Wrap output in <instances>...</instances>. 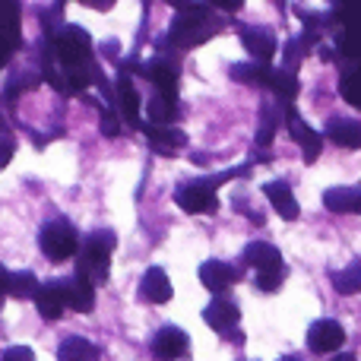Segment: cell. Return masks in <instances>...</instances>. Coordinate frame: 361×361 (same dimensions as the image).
Listing matches in <instances>:
<instances>
[{
    "instance_id": "1",
    "label": "cell",
    "mask_w": 361,
    "mask_h": 361,
    "mask_svg": "<svg viewBox=\"0 0 361 361\" xmlns=\"http://www.w3.org/2000/svg\"><path fill=\"white\" fill-rule=\"evenodd\" d=\"M114 231L99 228L82 241L80 260H76V276L89 279L92 286H102L108 282V269H111V254H114Z\"/></svg>"
},
{
    "instance_id": "2",
    "label": "cell",
    "mask_w": 361,
    "mask_h": 361,
    "mask_svg": "<svg viewBox=\"0 0 361 361\" xmlns=\"http://www.w3.org/2000/svg\"><path fill=\"white\" fill-rule=\"evenodd\" d=\"M219 29V19L209 16L206 6H178L175 25H171V42L178 48H197L206 38H212Z\"/></svg>"
},
{
    "instance_id": "3",
    "label": "cell",
    "mask_w": 361,
    "mask_h": 361,
    "mask_svg": "<svg viewBox=\"0 0 361 361\" xmlns=\"http://www.w3.org/2000/svg\"><path fill=\"white\" fill-rule=\"evenodd\" d=\"M238 175H247V169H235V171H225V175H212V178H197V180H187V184L178 187L175 200L184 212L197 216V212H212L216 209V187L225 184V180L238 178Z\"/></svg>"
},
{
    "instance_id": "4",
    "label": "cell",
    "mask_w": 361,
    "mask_h": 361,
    "mask_svg": "<svg viewBox=\"0 0 361 361\" xmlns=\"http://www.w3.org/2000/svg\"><path fill=\"white\" fill-rule=\"evenodd\" d=\"M38 247H42V254L48 257V260L63 263V260H70V257H80L82 244H80V235H76L73 225L63 222V219H54V222L42 225V231H38Z\"/></svg>"
},
{
    "instance_id": "5",
    "label": "cell",
    "mask_w": 361,
    "mask_h": 361,
    "mask_svg": "<svg viewBox=\"0 0 361 361\" xmlns=\"http://www.w3.org/2000/svg\"><path fill=\"white\" fill-rule=\"evenodd\" d=\"M51 44H54V54L63 63V70H80L92 57V38L80 25H63Z\"/></svg>"
},
{
    "instance_id": "6",
    "label": "cell",
    "mask_w": 361,
    "mask_h": 361,
    "mask_svg": "<svg viewBox=\"0 0 361 361\" xmlns=\"http://www.w3.org/2000/svg\"><path fill=\"white\" fill-rule=\"evenodd\" d=\"M203 320L212 326L216 333H222L231 343H241V333H238V320H241V311L231 298H212L203 311Z\"/></svg>"
},
{
    "instance_id": "7",
    "label": "cell",
    "mask_w": 361,
    "mask_h": 361,
    "mask_svg": "<svg viewBox=\"0 0 361 361\" xmlns=\"http://www.w3.org/2000/svg\"><path fill=\"white\" fill-rule=\"evenodd\" d=\"M140 73L159 89V95L175 99V92H178V63L175 61H169V57H156V61L143 63Z\"/></svg>"
},
{
    "instance_id": "8",
    "label": "cell",
    "mask_w": 361,
    "mask_h": 361,
    "mask_svg": "<svg viewBox=\"0 0 361 361\" xmlns=\"http://www.w3.org/2000/svg\"><path fill=\"white\" fill-rule=\"evenodd\" d=\"M286 124H288V133L298 140L301 152H305V162H314V159L320 156V149H324V133L311 130V127L305 124V118H301L295 108H288L286 111Z\"/></svg>"
},
{
    "instance_id": "9",
    "label": "cell",
    "mask_w": 361,
    "mask_h": 361,
    "mask_svg": "<svg viewBox=\"0 0 361 361\" xmlns=\"http://www.w3.org/2000/svg\"><path fill=\"white\" fill-rule=\"evenodd\" d=\"M343 343H345V330L336 320H317V324H311V330H307V345H311L314 352H320V355L343 349Z\"/></svg>"
},
{
    "instance_id": "10",
    "label": "cell",
    "mask_w": 361,
    "mask_h": 361,
    "mask_svg": "<svg viewBox=\"0 0 361 361\" xmlns=\"http://www.w3.org/2000/svg\"><path fill=\"white\" fill-rule=\"evenodd\" d=\"M187 333L178 330V326H162V330L156 333V339H152V355L159 361H178L187 355Z\"/></svg>"
},
{
    "instance_id": "11",
    "label": "cell",
    "mask_w": 361,
    "mask_h": 361,
    "mask_svg": "<svg viewBox=\"0 0 361 361\" xmlns=\"http://www.w3.org/2000/svg\"><path fill=\"white\" fill-rule=\"evenodd\" d=\"M241 42H244V48L257 57V63L269 61V57L279 51L273 29H267V25H241Z\"/></svg>"
},
{
    "instance_id": "12",
    "label": "cell",
    "mask_w": 361,
    "mask_h": 361,
    "mask_svg": "<svg viewBox=\"0 0 361 361\" xmlns=\"http://www.w3.org/2000/svg\"><path fill=\"white\" fill-rule=\"evenodd\" d=\"M241 279V273H238L231 263H222V260H206L203 267H200V282H203L209 292L222 295L225 288H231L235 282Z\"/></svg>"
},
{
    "instance_id": "13",
    "label": "cell",
    "mask_w": 361,
    "mask_h": 361,
    "mask_svg": "<svg viewBox=\"0 0 361 361\" xmlns=\"http://www.w3.org/2000/svg\"><path fill=\"white\" fill-rule=\"evenodd\" d=\"M140 298L149 301V305H165L171 301V279L165 276V269L149 267L146 276L140 279Z\"/></svg>"
},
{
    "instance_id": "14",
    "label": "cell",
    "mask_w": 361,
    "mask_h": 361,
    "mask_svg": "<svg viewBox=\"0 0 361 361\" xmlns=\"http://www.w3.org/2000/svg\"><path fill=\"white\" fill-rule=\"evenodd\" d=\"M63 298H67L70 311L89 314L95 305V286L89 279H82V276H73V279L63 282Z\"/></svg>"
},
{
    "instance_id": "15",
    "label": "cell",
    "mask_w": 361,
    "mask_h": 361,
    "mask_svg": "<svg viewBox=\"0 0 361 361\" xmlns=\"http://www.w3.org/2000/svg\"><path fill=\"white\" fill-rule=\"evenodd\" d=\"M143 133L149 137V143L156 146V152L162 156H175L180 146H187V133L178 130V127H156V124H146Z\"/></svg>"
},
{
    "instance_id": "16",
    "label": "cell",
    "mask_w": 361,
    "mask_h": 361,
    "mask_svg": "<svg viewBox=\"0 0 361 361\" xmlns=\"http://www.w3.org/2000/svg\"><path fill=\"white\" fill-rule=\"evenodd\" d=\"M263 193H267V200L273 203V209L279 212L282 219H298V200L292 197V187L286 184V180H269V184H263Z\"/></svg>"
},
{
    "instance_id": "17",
    "label": "cell",
    "mask_w": 361,
    "mask_h": 361,
    "mask_svg": "<svg viewBox=\"0 0 361 361\" xmlns=\"http://www.w3.org/2000/svg\"><path fill=\"white\" fill-rule=\"evenodd\" d=\"M326 140H333L336 146L345 149H358L361 146V121H349V118H333L324 130Z\"/></svg>"
},
{
    "instance_id": "18",
    "label": "cell",
    "mask_w": 361,
    "mask_h": 361,
    "mask_svg": "<svg viewBox=\"0 0 361 361\" xmlns=\"http://www.w3.org/2000/svg\"><path fill=\"white\" fill-rule=\"evenodd\" d=\"M35 307H38V314H42L44 320L61 317L63 307H67V298H63V282H48V286H42V292H38V298H35Z\"/></svg>"
},
{
    "instance_id": "19",
    "label": "cell",
    "mask_w": 361,
    "mask_h": 361,
    "mask_svg": "<svg viewBox=\"0 0 361 361\" xmlns=\"http://www.w3.org/2000/svg\"><path fill=\"white\" fill-rule=\"evenodd\" d=\"M244 263L260 273V269L282 267V254H279V247H273L269 241H250L247 247H244Z\"/></svg>"
},
{
    "instance_id": "20",
    "label": "cell",
    "mask_w": 361,
    "mask_h": 361,
    "mask_svg": "<svg viewBox=\"0 0 361 361\" xmlns=\"http://www.w3.org/2000/svg\"><path fill=\"white\" fill-rule=\"evenodd\" d=\"M263 86L273 89V95H279L282 102H292L295 95H298V76L292 73V70L286 67H267V80H263Z\"/></svg>"
},
{
    "instance_id": "21",
    "label": "cell",
    "mask_w": 361,
    "mask_h": 361,
    "mask_svg": "<svg viewBox=\"0 0 361 361\" xmlns=\"http://www.w3.org/2000/svg\"><path fill=\"white\" fill-rule=\"evenodd\" d=\"M324 206L330 212H361V187H330Z\"/></svg>"
},
{
    "instance_id": "22",
    "label": "cell",
    "mask_w": 361,
    "mask_h": 361,
    "mask_svg": "<svg viewBox=\"0 0 361 361\" xmlns=\"http://www.w3.org/2000/svg\"><path fill=\"white\" fill-rule=\"evenodd\" d=\"M19 44V6L0 4V51H13Z\"/></svg>"
},
{
    "instance_id": "23",
    "label": "cell",
    "mask_w": 361,
    "mask_h": 361,
    "mask_svg": "<svg viewBox=\"0 0 361 361\" xmlns=\"http://www.w3.org/2000/svg\"><path fill=\"white\" fill-rule=\"evenodd\" d=\"M114 99H118L121 114H124L130 124H140V95L127 73H118V95H114Z\"/></svg>"
},
{
    "instance_id": "24",
    "label": "cell",
    "mask_w": 361,
    "mask_h": 361,
    "mask_svg": "<svg viewBox=\"0 0 361 361\" xmlns=\"http://www.w3.org/2000/svg\"><path fill=\"white\" fill-rule=\"evenodd\" d=\"M57 361H99V349L82 336H67L57 349Z\"/></svg>"
},
{
    "instance_id": "25",
    "label": "cell",
    "mask_w": 361,
    "mask_h": 361,
    "mask_svg": "<svg viewBox=\"0 0 361 361\" xmlns=\"http://www.w3.org/2000/svg\"><path fill=\"white\" fill-rule=\"evenodd\" d=\"M146 114H149V121L156 127H171L178 118V105L175 99H165V95H149V102H146Z\"/></svg>"
},
{
    "instance_id": "26",
    "label": "cell",
    "mask_w": 361,
    "mask_h": 361,
    "mask_svg": "<svg viewBox=\"0 0 361 361\" xmlns=\"http://www.w3.org/2000/svg\"><path fill=\"white\" fill-rule=\"evenodd\" d=\"M38 292H42V282L35 279V273H29V269H23V273H13V282H10V295L19 301H35Z\"/></svg>"
},
{
    "instance_id": "27",
    "label": "cell",
    "mask_w": 361,
    "mask_h": 361,
    "mask_svg": "<svg viewBox=\"0 0 361 361\" xmlns=\"http://www.w3.org/2000/svg\"><path fill=\"white\" fill-rule=\"evenodd\" d=\"M333 286H336V292H343V295L361 292V260H352L345 269L333 273Z\"/></svg>"
},
{
    "instance_id": "28",
    "label": "cell",
    "mask_w": 361,
    "mask_h": 361,
    "mask_svg": "<svg viewBox=\"0 0 361 361\" xmlns=\"http://www.w3.org/2000/svg\"><path fill=\"white\" fill-rule=\"evenodd\" d=\"M339 92H343V99L349 102V105L361 108V57H358V67L349 70V73L343 76V82H339Z\"/></svg>"
},
{
    "instance_id": "29",
    "label": "cell",
    "mask_w": 361,
    "mask_h": 361,
    "mask_svg": "<svg viewBox=\"0 0 361 361\" xmlns=\"http://www.w3.org/2000/svg\"><path fill=\"white\" fill-rule=\"evenodd\" d=\"M276 137V108L263 105L260 111V133H257V146H269Z\"/></svg>"
},
{
    "instance_id": "30",
    "label": "cell",
    "mask_w": 361,
    "mask_h": 361,
    "mask_svg": "<svg viewBox=\"0 0 361 361\" xmlns=\"http://www.w3.org/2000/svg\"><path fill=\"white\" fill-rule=\"evenodd\" d=\"M231 76L241 82H263L267 80V67H263V63H235Z\"/></svg>"
},
{
    "instance_id": "31",
    "label": "cell",
    "mask_w": 361,
    "mask_h": 361,
    "mask_svg": "<svg viewBox=\"0 0 361 361\" xmlns=\"http://www.w3.org/2000/svg\"><path fill=\"white\" fill-rule=\"evenodd\" d=\"M286 279V267H273V269H260L257 273V288L260 292H276Z\"/></svg>"
},
{
    "instance_id": "32",
    "label": "cell",
    "mask_w": 361,
    "mask_h": 361,
    "mask_svg": "<svg viewBox=\"0 0 361 361\" xmlns=\"http://www.w3.org/2000/svg\"><path fill=\"white\" fill-rule=\"evenodd\" d=\"M4 361H35V352L29 345H10L4 352Z\"/></svg>"
},
{
    "instance_id": "33",
    "label": "cell",
    "mask_w": 361,
    "mask_h": 361,
    "mask_svg": "<svg viewBox=\"0 0 361 361\" xmlns=\"http://www.w3.org/2000/svg\"><path fill=\"white\" fill-rule=\"evenodd\" d=\"M102 133H105V137H118L121 133V121L114 111H102Z\"/></svg>"
},
{
    "instance_id": "34",
    "label": "cell",
    "mask_w": 361,
    "mask_h": 361,
    "mask_svg": "<svg viewBox=\"0 0 361 361\" xmlns=\"http://www.w3.org/2000/svg\"><path fill=\"white\" fill-rule=\"evenodd\" d=\"M13 152H16V143H13V137L0 133V169H6V165H10Z\"/></svg>"
},
{
    "instance_id": "35",
    "label": "cell",
    "mask_w": 361,
    "mask_h": 361,
    "mask_svg": "<svg viewBox=\"0 0 361 361\" xmlns=\"http://www.w3.org/2000/svg\"><path fill=\"white\" fill-rule=\"evenodd\" d=\"M10 282H13V273H6L0 267V307H4V295H10Z\"/></svg>"
},
{
    "instance_id": "36",
    "label": "cell",
    "mask_w": 361,
    "mask_h": 361,
    "mask_svg": "<svg viewBox=\"0 0 361 361\" xmlns=\"http://www.w3.org/2000/svg\"><path fill=\"white\" fill-rule=\"evenodd\" d=\"M333 361H355V355H352V352H339V355L333 358Z\"/></svg>"
},
{
    "instance_id": "37",
    "label": "cell",
    "mask_w": 361,
    "mask_h": 361,
    "mask_svg": "<svg viewBox=\"0 0 361 361\" xmlns=\"http://www.w3.org/2000/svg\"><path fill=\"white\" fill-rule=\"evenodd\" d=\"M4 61H6V51H0V67H4Z\"/></svg>"
},
{
    "instance_id": "38",
    "label": "cell",
    "mask_w": 361,
    "mask_h": 361,
    "mask_svg": "<svg viewBox=\"0 0 361 361\" xmlns=\"http://www.w3.org/2000/svg\"><path fill=\"white\" fill-rule=\"evenodd\" d=\"M279 361H298V358H292V355H288V358H279Z\"/></svg>"
}]
</instances>
